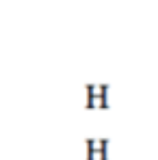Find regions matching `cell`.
Segmentation results:
<instances>
[{
    "instance_id": "obj_1",
    "label": "cell",
    "mask_w": 158,
    "mask_h": 160,
    "mask_svg": "<svg viewBox=\"0 0 158 160\" xmlns=\"http://www.w3.org/2000/svg\"><path fill=\"white\" fill-rule=\"evenodd\" d=\"M84 147H87L84 160H95V141H93V138H87V141H84Z\"/></svg>"
}]
</instances>
